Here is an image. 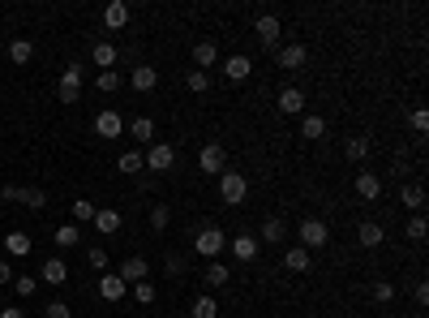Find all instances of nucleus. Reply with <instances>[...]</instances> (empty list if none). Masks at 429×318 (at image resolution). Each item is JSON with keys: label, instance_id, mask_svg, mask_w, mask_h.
I'll return each mask as SVG.
<instances>
[{"label": "nucleus", "instance_id": "bb28decb", "mask_svg": "<svg viewBox=\"0 0 429 318\" xmlns=\"http://www.w3.org/2000/svg\"><path fill=\"white\" fill-rule=\"evenodd\" d=\"M399 202L408 207V211H416V215H421V207H425V185H403Z\"/></svg>", "mask_w": 429, "mask_h": 318}, {"label": "nucleus", "instance_id": "ea45409f", "mask_svg": "<svg viewBox=\"0 0 429 318\" xmlns=\"http://www.w3.org/2000/svg\"><path fill=\"white\" fill-rule=\"evenodd\" d=\"M168 224H172V211H168V207H150V228L163 232Z\"/></svg>", "mask_w": 429, "mask_h": 318}, {"label": "nucleus", "instance_id": "c03bdc74", "mask_svg": "<svg viewBox=\"0 0 429 318\" xmlns=\"http://www.w3.org/2000/svg\"><path fill=\"white\" fill-rule=\"evenodd\" d=\"M425 232H429L425 228V215H412L408 219V241H425Z\"/></svg>", "mask_w": 429, "mask_h": 318}, {"label": "nucleus", "instance_id": "9b49d317", "mask_svg": "<svg viewBox=\"0 0 429 318\" xmlns=\"http://www.w3.org/2000/svg\"><path fill=\"white\" fill-rule=\"evenodd\" d=\"M275 61H280V69H288V73H292V69H300V65L309 61V52H305V43H284Z\"/></svg>", "mask_w": 429, "mask_h": 318}, {"label": "nucleus", "instance_id": "6e6552de", "mask_svg": "<svg viewBox=\"0 0 429 318\" xmlns=\"http://www.w3.org/2000/svg\"><path fill=\"white\" fill-rule=\"evenodd\" d=\"M275 104H280L284 116H300V112H305V90H300V86H284Z\"/></svg>", "mask_w": 429, "mask_h": 318}, {"label": "nucleus", "instance_id": "c756f323", "mask_svg": "<svg viewBox=\"0 0 429 318\" xmlns=\"http://www.w3.org/2000/svg\"><path fill=\"white\" fill-rule=\"evenodd\" d=\"M202 280H207L211 288H223V284H228V280H232V271H228V267H223V262H211V267H207V271H202Z\"/></svg>", "mask_w": 429, "mask_h": 318}, {"label": "nucleus", "instance_id": "09e8293b", "mask_svg": "<svg viewBox=\"0 0 429 318\" xmlns=\"http://www.w3.org/2000/svg\"><path fill=\"white\" fill-rule=\"evenodd\" d=\"M0 318H26V310H0Z\"/></svg>", "mask_w": 429, "mask_h": 318}, {"label": "nucleus", "instance_id": "72a5a7b5", "mask_svg": "<svg viewBox=\"0 0 429 318\" xmlns=\"http://www.w3.org/2000/svg\"><path fill=\"white\" fill-rule=\"evenodd\" d=\"M129 134H133L138 142H155V120H150V116H138L133 125H129Z\"/></svg>", "mask_w": 429, "mask_h": 318}, {"label": "nucleus", "instance_id": "79ce46f5", "mask_svg": "<svg viewBox=\"0 0 429 318\" xmlns=\"http://www.w3.org/2000/svg\"><path fill=\"white\" fill-rule=\"evenodd\" d=\"M373 301H378V305H387V301H395V288H391L387 280H378V284H373Z\"/></svg>", "mask_w": 429, "mask_h": 318}, {"label": "nucleus", "instance_id": "de8ad7c7", "mask_svg": "<svg viewBox=\"0 0 429 318\" xmlns=\"http://www.w3.org/2000/svg\"><path fill=\"white\" fill-rule=\"evenodd\" d=\"M0 284H13V267L9 262H0Z\"/></svg>", "mask_w": 429, "mask_h": 318}, {"label": "nucleus", "instance_id": "4468645a", "mask_svg": "<svg viewBox=\"0 0 429 318\" xmlns=\"http://www.w3.org/2000/svg\"><path fill=\"white\" fill-rule=\"evenodd\" d=\"M104 26L108 31H124V26H129V5H124V0H112V5L104 9Z\"/></svg>", "mask_w": 429, "mask_h": 318}, {"label": "nucleus", "instance_id": "e433bc0d", "mask_svg": "<svg viewBox=\"0 0 429 318\" xmlns=\"http://www.w3.org/2000/svg\"><path fill=\"white\" fill-rule=\"evenodd\" d=\"M116 168H120V173H142L146 159H142V151H124V155L116 159Z\"/></svg>", "mask_w": 429, "mask_h": 318}, {"label": "nucleus", "instance_id": "7c9ffc66", "mask_svg": "<svg viewBox=\"0 0 429 318\" xmlns=\"http://www.w3.org/2000/svg\"><path fill=\"white\" fill-rule=\"evenodd\" d=\"M185 86H189L193 95H207V90H211V73H202V69H189V73H185Z\"/></svg>", "mask_w": 429, "mask_h": 318}, {"label": "nucleus", "instance_id": "b1692460", "mask_svg": "<svg viewBox=\"0 0 429 318\" xmlns=\"http://www.w3.org/2000/svg\"><path fill=\"white\" fill-rule=\"evenodd\" d=\"M90 61L99 65V73L112 69V65H116V47H112V43H95V47H90Z\"/></svg>", "mask_w": 429, "mask_h": 318}, {"label": "nucleus", "instance_id": "c9c22d12", "mask_svg": "<svg viewBox=\"0 0 429 318\" xmlns=\"http://www.w3.org/2000/svg\"><path fill=\"white\" fill-rule=\"evenodd\" d=\"M69 211H73V219H78V224H90L99 207H95L90 198H73V207H69Z\"/></svg>", "mask_w": 429, "mask_h": 318}, {"label": "nucleus", "instance_id": "ddd939ff", "mask_svg": "<svg viewBox=\"0 0 429 318\" xmlns=\"http://www.w3.org/2000/svg\"><path fill=\"white\" fill-rule=\"evenodd\" d=\"M146 276H150V262H146L142 254H133V258L120 262V280H124V284H138V280H146Z\"/></svg>", "mask_w": 429, "mask_h": 318}, {"label": "nucleus", "instance_id": "1a4fd4ad", "mask_svg": "<svg viewBox=\"0 0 429 318\" xmlns=\"http://www.w3.org/2000/svg\"><path fill=\"white\" fill-rule=\"evenodd\" d=\"M95 134H99V138H120V134H124L120 112H112V108H108V112H99V116H95Z\"/></svg>", "mask_w": 429, "mask_h": 318}, {"label": "nucleus", "instance_id": "49530a36", "mask_svg": "<svg viewBox=\"0 0 429 318\" xmlns=\"http://www.w3.org/2000/svg\"><path fill=\"white\" fill-rule=\"evenodd\" d=\"M412 129H416V134H425V129H429V112H425V108H416V112H412Z\"/></svg>", "mask_w": 429, "mask_h": 318}, {"label": "nucleus", "instance_id": "6ab92c4d", "mask_svg": "<svg viewBox=\"0 0 429 318\" xmlns=\"http://www.w3.org/2000/svg\"><path fill=\"white\" fill-rule=\"evenodd\" d=\"M284 267H288L292 276H305L309 267H314V258H309V250H300V246H292V250L284 254Z\"/></svg>", "mask_w": 429, "mask_h": 318}, {"label": "nucleus", "instance_id": "0eeeda50", "mask_svg": "<svg viewBox=\"0 0 429 318\" xmlns=\"http://www.w3.org/2000/svg\"><path fill=\"white\" fill-rule=\"evenodd\" d=\"M254 35H258V43H262V47H280V35H284L280 17H275V13H262V17L254 22Z\"/></svg>", "mask_w": 429, "mask_h": 318}, {"label": "nucleus", "instance_id": "2eb2a0df", "mask_svg": "<svg viewBox=\"0 0 429 318\" xmlns=\"http://www.w3.org/2000/svg\"><path fill=\"white\" fill-rule=\"evenodd\" d=\"M155 82H159V73H155V65H138V69H129V86L133 90H155Z\"/></svg>", "mask_w": 429, "mask_h": 318}, {"label": "nucleus", "instance_id": "a19ab883", "mask_svg": "<svg viewBox=\"0 0 429 318\" xmlns=\"http://www.w3.org/2000/svg\"><path fill=\"white\" fill-rule=\"evenodd\" d=\"M86 262H90V271H108V250H104V246H95V250L86 254Z\"/></svg>", "mask_w": 429, "mask_h": 318}, {"label": "nucleus", "instance_id": "58836bf2", "mask_svg": "<svg viewBox=\"0 0 429 318\" xmlns=\"http://www.w3.org/2000/svg\"><path fill=\"white\" fill-rule=\"evenodd\" d=\"M133 301H138V305H150V301H155V284L138 280V284H133Z\"/></svg>", "mask_w": 429, "mask_h": 318}, {"label": "nucleus", "instance_id": "393cba45", "mask_svg": "<svg viewBox=\"0 0 429 318\" xmlns=\"http://www.w3.org/2000/svg\"><path fill=\"white\" fill-rule=\"evenodd\" d=\"M31 246H35V241H31L26 232H9V237H5V250H9L13 258H26V254H31Z\"/></svg>", "mask_w": 429, "mask_h": 318}, {"label": "nucleus", "instance_id": "423d86ee", "mask_svg": "<svg viewBox=\"0 0 429 318\" xmlns=\"http://www.w3.org/2000/svg\"><path fill=\"white\" fill-rule=\"evenodd\" d=\"M331 241V228L322 219H300V250H322Z\"/></svg>", "mask_w": 429, "mask_h": 318}, {"label": "nucleus", "instance_id": "f257e3e1", "mask_svg": "<svg viewBox=\"0 0 429 318\" xmlns=\"http://www.w3.org/2000/svg\"><path fill=\"white\" fill-rule=\"evenodd\" d=\"M223 246H228V237H223V228H215V224H207V228H197L193 232V250H197V258H219L223 254Z\"/></svg>", "mask_w": 429, "mask_h": 318}, {"label": "nucleus", "instance_id": "2f4dec72", "mask_svg": "<svg viewBox=\"0 0 429 318\" xmlns=\"http://www.w3.org/2000/svg\"><path fill=\"white\" fill-rule=\"evenodd\" d=\"M193 318H219V301L215 297H193Z\"/></svg>", "mask_w": 429, "mask_h": 318}, {"label": "nucleus", "instance_id": "4be33fe9", "mask_svg": "<svg viewBox=\"0 0 429 318\" xmlns=\"http://www.w3.org/2000/svg\"><path fill=\"white\" fill-rule=\"evenodd\" d=\"M357 193L365 202H373L378 193H382V181H378V173H357Z\"/></svg>", "mask_w": 429, "mask_h": 318}, {"label": "nucleus", "instance_id": "f3484780", "mask_svg": "<svg viewBox=\"0 0 429 318\" xmlns=\"http://www.w3.org/2000/svg\"><path fill=\"white\" fill-rule=\"evenodd\" d=\"M124 292H129V284H124L120 276H99V297L104 301H120Z\"/></svg>", "mask_w": 429, "mask_h": 318}, {"label": "nucleus", "instance_id": "7ed1b4c3", "mask_svg": "<svg viewBox=\"0 0 429 318\" xmlns=\"http://www.w3.org/2000/svg\"><path fill=\"white\" fill-rule=\"evenodd\" d=\"M56 95H60V104H78V100H82V65H65V69H60Z\"/></svg>", "mask_w": 429, "mask_h": 318}, {"label": "nucleus", "instance_id": "cd10ccee", "mask_svg": "<svg viewBox=\"0 0 429 318\" xmlns=\"http://www.w3.org/2000/svg\"><path fill=\"white\" fill-rule=\"evenodd\" d=\"M284 219L280 215H270V219H262V241H266V246H275V241H284Z\"/></svg>", "mask_w": 429, "mask_h": 318}, {"label": "nucleus", "instance_id": "39448f33", "mask_svg": "<svg viewBox=\"0 0 429 318\" xmlns=\"http://www.w3.org/2000/svg\"><path fill=\"white\" fill-rule=\"evenodd\" d=\"M197 173H207V177H219V173H228V151H223L219 142L202 146V155H197Z\"/></svg>", "mask_w": 429, "mask_h": 318}, {"label": "nucleus", "instance_id": "f03ea898", "mask_svg": "<svg viewBox=\"0 0 429 318\" xmlns=\"http://www.w3.org/2000/svg\"><path fill=\"white\" fill-rule=\"evenodd\" d=\"M245 193H249V181L241 173H232V168H228V173H219V198L228 202V207H241Z\"/></svg>", "mask_w": 429, "mask_h": 318}, {"label": "nucleus", "instance_id": "4c0bfd02", "mask_svg": "<svg viewBox=\"0 0 429 318\" xmlns=\"http://www.w3.org/2000/svg\"><path fill=\"white\" fill-rule=\"evenodd\" d=\"M13 288H17V297H35V292H39V280L35 276H13Z\"/></svg>", "mask_w": 429, "mask_h": 318}, {"label": "nucleus", "instance_id": "5701e85b", "mask_svg": "<svg viewBox=\"0 0 429 318\" xmlns=\"http://www.w3.org/2000/svg\"><path fill=\"white\" fill-rule=\"evenodd\" d=\"M17 202L26 207V211H43V207H47V193H43L39 185H26V189H17Z\"/></svg>", "mask_w": 429, "mask_h": 318}, {"label": "nucleus", "instance_id": "f704fd0d", "mask_svg": "<svg viewBox=\"0 0 429 318\" xmlns=\"http://www.w3.org/2000/svg\"><path fill=\"white\" fill-rule=\"evenodd\" d=\"M78 241H82L78 224H60V228H56V246H60V250H73V246H78Z\"/></svg>", "mask_w": 429, "mask_h": 318}, {"label": "nucleus", "instance_id": "aec40b11", "mask_svg": "<svg viewBox=\"0 0 429 318\" xmlns=\"http://www.w3.org/2000/svg\"><path fill=\"white\" fill-rule=\"evenodd\" d=\"M215 61H219V47H215L211 39H202V43H193V65H197L202 73H207V69H211Z\"/></svg>", "mask_w": 429, "mask_h": 318}, {"label": "nucleus", "instance_id": "a211bd4d", "mask_svg": "<svg viewBox=\"0 0 429 318\" xmlns=\"http://www.w3.org/2000/svg\"><path fill=\"white\" fill-rule=\"evenodd\" d=\"M357 241H361L365 250H378V246L387 241V232H382V224H373V219H365V224L357 228Z\"/></svg>", "mask_w": 429, "mask_h": 318}, {"label": "nucleus", "instance_id": "9d476101", "mask_svg": "<svg viewBox=\"0 0 429 318\" xmlns=\"http://www.w3.org/2000/svg\"><path fill=\"white\" fill-rule=\"evenodd\" d=\"M228 246H232V258H236V262H254V258H258V237H249V232H236Z\"/></svg>", "mask_w": 429, "mask_h": 318}, {"label": "nucleus", "instance_id": "412c9836", "mask_svg": "<svg viewBox=\"0 0 429 318\" xmlns=\"http://www.w3.org/2000/svg\"><path fill=\"white\" fill-rule=\"evenodd\" d=\"M39 280H43V284H56V288H60V284L69 280V267H65L60 258H47V262H43V271H39Z\"/></svg>", "mask_w": 429, "mask_h": 318}, {"label": "nucleus", "instance_id": "c85d7f7f", "mask_svg": "<svg viewBox=\"0 0 429 318\" xmlns=\"http://www.w3.org/2000/svg\"><path fill=\"white\" fill-rule=\"evenodd\" d=\"M31 56H35V43H31V39H13V43H9V61H13V65H26Z\"/></svg>", "mask_w": 429, "mask_h": 318}, {"label": "nucleus", "instance_id": "473e14b6", "mask_svg": "<svg viewBox=\"0 0 429 318\" xmlns=\"http://www.w3.org/2000/svg\"><path fill=\"white\" fill-rule=\"evenodd\" d=\"M120 82H124V78H120V73H116V69H104V73H95V86H99V90H104V95H112V90H120Z\"/></svg>", "mask_w": 429, "mask_h": 318}, {"label": "nucleus", "instance_id": "a878e982", "mask_svg": "<svg viewBox=\"0 0 429 318\" xmlns=\"http://www.w3.org/2000/svg\"><path fill=\"white\" fill-rule=\"evenodd\" d=\"M300 138H309V142L326 138V120L322 116H300Z\"/></svg>", "mask_w": 429, "mask_h": 318}, {"label": "nucleus", "instance_id": "a18cd8bd", "mask_svg": "<svg viewBox=\"0 0 429 318\" xmlns=\"http://www.w3.org/2000/svg\"><path fill=\"white\" fill-rule=\"evenodd\" d=\"M43 314H47V318H73V310H69L65 301H47V305H43Z\"/></svg>", "mask_w": 429, "mask_h": 318}, {"label": "nucleus", "instance_id": "dca6fc26", "mask_svg": "<svg viewBox=\"0 0 429 318\" xmlns=\"http://www.w3.org/2000/svg\"><path fill=\"white\" fill-rule=\"evenodd\" d=\"M90 224H95V232H104V237H112V232L120 228V211H112V207H99V211H95V219H90Z\"/></svg>", "mask_w": 429, "mask_h": 318}, {"label": "nucleus", "instance_id": "20e7f679", "mask_svg": "<svg viewBox=\"0 0 429 318\" xmlns=\"http://www.w3.org/2000/svg\"><path fill=\"white\" fill-rule=\"evenodd\" d=\"M142 159H146L150 173H172V168H176V146L172 142H150V151Z\"/></svg>", "mask_w": 429, "mask_h": 318}, {"label": "nucleus", "instance_id": "37998d69", "mask_svg": "<svg viewBox=\"0 0 429 318\" xmlns=\"http://www.w3.org/2000/svg\"><path fill=\"white\" fill-rule=\"evenodd\" d=\"M369 155V138H352L348 142V159H365Z\"/></svg>", "mask_w": 429, "mask_h": 318}, {"label": "nucleus", "instance_id": "f8f14e48", "mask_svg": "<svg viewBox=\"0 0 429 318\" xmlns=\"http://www.w3.org/2000/svg\"><path fill=\"white\" fill-rule=\"evenodd\" d=\"M249 73H254V61H249V56H241V52L223 61V78H228V82H245Z\"/></svg>", "mask_w": 429, "mask_h": 318}]
</instances>
